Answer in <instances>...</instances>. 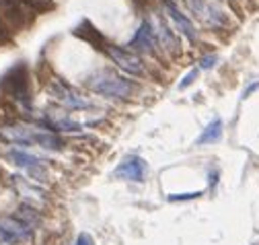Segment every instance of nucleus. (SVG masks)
Returning <instances> with one entry per match:
<instances>
[{
    "label": "nucleus",
    "instance_id": "f257e3e1",
    "mask_svg": "<svg viewBox=\"0 0 259 245\" xmlns=\"http://www.w3.org/2000/svg\"><path fill=\"white\" fill-rule=\"evenodd\" d=\"M0 138H5L7 142H15V144H39L41 148H48V150H60L64 146L60 136L48 130H41V128L23 126V124L5 126L0 130Z\"/></svg>",
    "mask_w": 259,
    "mask_h": 245
},
{
    "label": "nucleus",
    "instance_id": "f03ea898",
    "mask_svg": "<svg viewBox=\"0 0 259 245\" xmlns=\"http://www.w3.org/2000/svg\"><path fill=\"white\" fill-rule=\"evenodd\" d=\"M87 87L97 95H103V97H115V99H125L130 97L136 91V85L132 80H127L111 70H101L93 76L87 78Z\"/></svg>",
    "mask_w": 259,
    "mask_h": 245
},
{
    "label": "nucleus",
    "instance_id": "7ed1b4c3",
    "mask_svg": "<svg viewBox=\"0 0 259 245\" xmlns=\"http://www.w3.org/2000/svg\"><path fill=\"white\" fill-rule=\"evenodd\" d=\"M0 89L5 91L7 95L25 101L29 95V72L25 62H19L17 66H13L3 78H0Z\"/></svg>",
    "mask_w": 259,
    "mask_h": 245
},
{
    "label": "nucleus",
    "instance_id": "20e7f679",
    "mask_svg": "<svg viewBox=\"0 0 259 245\" xmlns=\"http://www.w3.org/2000/svg\"><path fill=\"white\" fill-rule=\"evenodd\" d=\"M50 93H52L62 105H66V107H70V109H89V107H93L91 101H87L82 95L76 93L74 89H70L68 85H64V83H60V80H56V83L50 85Z\"/></svg>",
    "mask_w": 259,
    "mask_h": 245
},
{
    "label": "nucleus",
    "instance_id": "39448f33",
    "mask_svg": "<svg viewBox=\"0 0 259 245\" xmlns=\"http://www.w3.org/2000/svg\"><path fill=\"white\" fill-rule=\"evenodd\" d=\"M183 5L189 9L191 15H196L198 19L206 21L208 25H214V27H216V25H224V23H226L224 13H222L220 9L208 5L206 0H183Z\"/></svg>",
    "mask_w": 259,
    "mask_h": 245
},
{
    "label": "nucleus",
    "instance_id": "423d86ee",
    "mask_svg": "<svg viewBox=\"0 0 259 245\" xmlns=\"http://www.w3.org/2000/svg\"><path fill=\"white\" fill-rule=\"evenodd\" d=\"M31 239V227L21 223L19 219H0V241L5 243H21Z\"/></svg>",
    "mask_w": 259,
    "mask_h": 245
},
{
    "label": "nucleus",
    "instance_id": "0eeeda50",
    "mask_svg": "<svg viewBox=\"0 0 259 245\" xmlns=\"http://www.w3.org/2000/svg\"><path fill=\"white\" fill-rule=\"evenodd\" d=\"M144 173H146V163L144 159L136 157V155H130L125 157L113 171V177L117 179H127V181H144Z\"/></svg>",
    "mask_w": 259,
    "mask_h": 245
},
{
    "label": "nucleus",
    "instance_id": "6e6552de",
    "mask_svg": "<svg viewBox=\"0 0 259 245\" xmlns=\"http://www.w3.org/2000/svg\"><path fill=\"white\" fill-rule=\"evenodd\" d=\"M107 54L111 56V60H113V62H115L121 70H125V72H130V74H142V60H140L134 52L123 50V48H117V46H109Z\"/></svg>",
    "mask_w": 259,
    "mask_h": 245
},
{
    "label": "nucleus",
    "instance_id": "1a4fd4ad",
    "mask_svg": "<svg viewBox=\"0 0 259 245\" xmlns=\"http://www.w3.org/2000/svg\"><path fill=\"white\" fill-rule=\"evenodd\" d=\"M163 5H165V11L167 15L173 19V23L179 27V31L189 39V42H196V29H193L191 21L179 11V7L175 5V0H163Z\"/></svg>",
    "mask_w": 259,
    "mask_h": 245
},
{
    "label": "nucleus",
    "instance_id": "9d476101",
    "mask_svg": "<svg viewBox=\"0 0 259 245\" xmlns=\"http://www.w3.org/2000/svg\"><path fill=\"white\" fill-rule=\"evenodd\" d=\"M130 48L140 50V52H152V48H154V31H152L150 23L144 21V23L138 27L134 39L130 42Z\"/></svg>",
    "mask_w": 259,
    "mask_h": 245
},
{
    "label": "nucleus",
    "instance_id": "9b49d317",
    "mask_svg": "<svg viewBox=\"0 0 259 245\" xmlns=\"http://www.w3.org/2000/svg\"><path fill=\"white\" fill-rule=\"evenodd\" d=\"M222 136V119H212L206 126V130L202 132V136L196 140V144H210V142H218Z\"/></svg>",
    "mask_w": 259,
    "mask_h": 245
},
{
    "label": "nucleus",
    "instance_id": "f8f14e48",
    "mask_svg": "<svg viewBox=\"0 0 259 245\" xmlns=\"http://www.w3.org/2000/svg\"><path fill=\"white\" fill-rule=\"evenodd\" d=\"M74 35H76V37H82V39H87V42H91L93 46H103V44H105L103 35H101L99 31H97V29H95L89 21H84V23L76 29Z\"/></svg>",
    "mask_w": 259,
    "mask_h": 245
},
{
    "label": "nucleus",
    "instance_id": "ddd939ff",
    "mask_svg": "<svg viewBox=\"0 0 259 245\" xmlns=\"http://www.w3.org/2000/svg\"><path fill=\"white\" fill-rule=\"evenodd\" d=\"M9 157H11L19 167H29V169H31V167H37V165L44 163L39 157H33V155H29V152H23V150H11Z\"/></svg>",
    "mask_w": 259,
    "mask_h": 245
},
{
    "label": "nucleus",
    "instance_id": "4468645a",
    "mask_svg": "<svg viewBox=\"0 0 259 245\" xmlns=\"http://www.w3.org/2000/svg\"><path fill=\"white\" fill-rule=\"evenodd\" d=\"M48 115L52 117V126H54L56 130H64V132H76V130H80V124H78V121H72L70 117H64V115L56 117L52 111H50Z\"/></svg>",
    "mask_w": 259,
    "mask_h": 245
},
{
    "label": "nucleus",
    "instance_id": "2eb2a0df",
    "mask_svg": "<svg viewBox=\"0 0 259 245\" xmlns=\"http://www.w3.org/2000/svg\"><path fill=\"white\" fill-rule=\"evenodd\" d=\"M23 3L35 13H48V11H54L56 5L52 3V0H23Z\"/></svg>",
    "mask_w": 259,
    "mask_h": 245
},
{
    "label": "nucleus",
    "instance_id": "dca6fc26",
    "mask_svg": "<svg viewBox=\"0 0 259 245\" xmlns=\"http://www.w3.org/2000/svg\"><path fill=\"white\" fill-rule=\"evenodd\" d=\"M19 219H21V223L31 225V223H35V221H37V214H35V210H33V208H29V206H21V208H19Z\"/></svg>",
    "mask_w": 259,
    "mask_h": 245
},
{
    "label": "nucleus",
    "instance_id": "f3484780",
    "mask_svg": "<svg viewBox=\"0 0 259 245\" xmlns=\"http://www.w3.org/2000/svg\"><path fill=\"white\" fill-rule=\"evenodd\" d=\"M9 39H11V29L3 19H0V44H7Z\"/></svg>",
    "mask_w": 259,
    "mask_h": 245
},
{
    "label": "nucleus",
    "instance_id": "a211bd4d",
    "mask_svg": "<svg viewBox=\"0 0 259 245\" xmlns=\"http://www.w3.org/2000/svg\"><path fill=\"white\" fill-rule=\"evenodd\" d=\"M196 78H198V70H191V72H189V74L179 83V89H187V87H189L193 80H196Z\"/></svg>",
    "mask_w": 259,
    "mask_h": 245
},
{
    "label": "nucleus",
    "instance_id": "6ab92c4d",
    "mask_svg": "<svg viewBox=\"0 0 259 245\" xmlns=\"http://www.w3.org/2000/svg\"><path fill=\"white\" fill-rule=\"evenodd\" d=\"M216 62H218V58L212 54V56H206V58H202V62H200V64H202V68H204V70H208V68H212Z\"/></svg>",
    "mask_w": 259,
    "mask_h": 245
},
{
    "label": "nucleus",
    "instance_id": "aec40b11",
    "mask_svg": "<svg viewBox=\"0 0 259 245\" xmlns=\"http://www.w3.org/2000/svg\"><path fill=\"white\" fill-rule=\"evenodd\" d=\"M198 196H202V192H196V194H175V196H169V200L171 202H175V200H191V198H198Z\"/></svg>",
    "mask_w": 259,
    "mask_h": 245
},
{
    "label": "nucleus",
    "instance_id": "412c9836",
    "mask_svg": "<svg viewBox=\"0 0 259 245\" xmlns=\"http://www.w3.org/2000/svg\"><path fill=\"white\" fill-rule=\"evenodd\" d=\"M76 245H93V239H91V235H87V233H80V235L76 237Z\"/></svg>",
    "mask_w": 259,
    "mask_h": 245
},
{
    "label": "nucleus",
    "instance_id": "4be33fe9",
    "mask_svg": "<svg viewBox=\"0 0 259 245\" xmlns=\"http://www.w3.org/2000/svg\"><path fill=\"white\" fill-rule=\"evenodd\" d=\"M255 89H259V83H257V85H251V87H249V89L245 91V93H243V97H249V95L253 93V91H255Z\"/></svg>",
    "mask_w": 259,
    "mask_h": 245
}]
</instances>
